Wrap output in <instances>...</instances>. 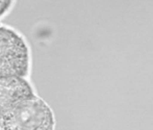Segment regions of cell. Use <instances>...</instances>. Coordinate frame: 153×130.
Returning <instances> with one entry per match:
<instances>
[{
    "instance_id": "6da1fadb",
    "label": "cell",
    "mask_w": 153,
    "mask_h": 130,
    "mask_svg": "<svg viewBox=\"0 0 153 130\" xmlns=\"http://www.w3.org/2000/svg\"><path fill=\"white\" fill-rule=\"evenodd\" d=\"M54 116L36 95L20 101L0 122V130H54Z\"/></svg>"
},
{
    "instance_id": "7a4b0ae2",
    "label": "cell",
    "mask_w": 153,
    "mask_h": 130,
    "mask_svg": "<svg viewBox=\"0 0 153 130\" xmlns=\"http://www.w3.org/2000/svg\"><path fill=\"white\" fill-rule=\"evenodd\" d=\"M29 64L30 53L23 36L13 28L0 25V79L25 78Z\"/></svg>"
},
{
    "instance_id": "3957f363",
    "label": "cell",
    "mask_w": 153,
    "mask_h": 130,
    "mask_svg": "<svg viewBox=\"0 0 153 130\" xmlns=\"http://www.w3.org/2000/svg\"><path fill=\"white\" fill-rule=\"evenodd\" d=\"M34 95L31 84L25 78L0 79V122L16 104Z\"/></svg>"
},
{
    "instance_id": "277c9868",
    "label": "cell",
    "mask_w": 153,
    "mask_h": 130,
    "mask_svg": "<svg viewBox=\"0 0 153 130\" xmlns=\"http://www.w3.org/2000/svg\"><path fill=\"white\" fill-rule=\"evenodd\" d=\"M13 3H14V0H0V18L10 10Z\"/></svg>"
}]
</instances>
